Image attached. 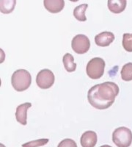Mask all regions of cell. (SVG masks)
Wrapping results in <instances>:
<instances>
[{
	"label": "cell",
	"mask_w": 132,
	"mask_h": 147,
	"mask_svg": "<svg viewBox=\"0 0 132 147\" xmlns=\"http://www.w3.org/2000/svg\"><path fill=\"white\" fill-rule=\"evenodd\" d=\"M88 5L87 4H82L77 6L74 10V16L77 20L79 22H85L87 21V18L85 16V12L87 10Z\"/></svg>",
	"instance_id": "13"
},
{
	"label": "cell",
	"mask_w": 132,
	"mask_h": 147,
	"mask_svg": "<svg viewBox=\"0 0 132 147\" xmlns=\"http://www.w3.org/2000/svg\"><path fill=\"white\" fill-rule=\"evenodd\" d=\"M123 47L125 51L132 52V33H125L123 35Z\"/></svg>",
	"instance_id": "16"
},
{
	"label": "cell",
	"mask_w": 132,
	"mask_h": 147,
	"mask_svg": "<svg viewBox=\"0 0 132 147\" xmlns=\"http://www.w3.org/2000/svg\"><path fill=\"white\" fill-rule=\"evenodd\" d=\"M121 77L124 81L132 80V63H129L124 65L121 70Z\"/></svg>",
	"instance_id": "15"
},
{
	"label": "cell",
	"mask_w": 132,
	"mask_h": 147,
	"mask_svg": "<svg viewBox=\"0 0 132 147\" xmlns=\"http://www.w3.org/2000/svg\"><path fill=\"white\" fill-rule=\"evenodd\" d=\"M49 140L47 138H41L38 139V140H32V141H29L28 143L22 144V147H39L44 146L49 142Z\"/></svg>",
	"instance_id": "17"
},
{
	"label": "cell",
	"mask_w": 132,
	"mask_h": 147,
	"mask_svg": "<svg viewBox=\"0 0 132 147\" xmlns=\"http://www.w3.org/2000/svg\"><path fill=\"white\" fill-rule=\"evenodd\" d=\"M57 147H77V144L74 140L70 138L64 139L60 144H58Z\"/></svg>",
	"instance_id": "18"
},
{
	"label": "cell",
	"mask_w": 132,
	"mask_h": 147,
	"mask_svg": "<svg viewBox=\"0 0 132 147\" xmlns=\"http://www.w3.org/2000/svg\"><path fill=\"white\" fill-rule=\"evenodd\" d=\"M115 40V35L111 32H103L95 37V44L99 47H108Z\"/></svg>",
	"instance_id": "8"
},
{
	"label": "cell",
	"mask_w": 132,
	"mask_h": 147,
	"mask_svg": "<svg viewBox=\"0 0 132 147\" xmlns=\"http://www.w3.org/2000/svg\"><path fill=\"white\" fill-rule=\"evenodd\" d=\"M1 5V12L2 13L7 14L11 13L15 8V6L16 5V1L15 0H2L0 2Z\"/></svg>",
	"instance_id": "14"
},
{
	"label": "cell",
	"mask_w": 132,
	"mask_h": 147,
	"mask_svg": "<svg viewBox=\"0 0 132 147\" xmlns=\"http://www.w3.org/2000/svg\"><path fill=\"white\" fill-rule=\"evenodd\" d=\"M73 50L77 54L82 55L88 52L90 47V42L86 35L79 34L74 37L71 42Z\"/></svg>",
	"instance_id": "6"
},
{
	"label": "cell",
	"mask_w": 132,
	"mask_h": 147,
	"mask_svg": "<svg viewBox=\"0 0 132 147\" xmlns=\"http://www.w3.org/2000/svg\"><path fill=\"white\" fill-rule=\"evenodd\" d=\"M55 77L53 72L49 69H43L38 72L36 77V83L42 89H48L54 83Z\"/></svg>",
	"instance_id": "5"
},
{
	"label": "cell",
	"mask_w": 132,
	"mask_h": 147,
	"mask_svg": "<svg viewBox=\"0 0 132 147\" xmlns=\"http://www.w3.org/2000/svg\"><path fill=\"white\" fill-rule=\"evenodd\" d=\"M65 69L68 72H73L76 69V63H74V58L73 55L70 53H66L62 58Z\"/></svg>",
	"instance_id": "12"
},
{
	"label": "cell",
	"mask_w": 132,
	"mask_h": 147,
	"mask_svg": "<svg viewBox=\"0 0 132 147\" xmlns=\"http://www.w3.org/2000/svg\"><path fill=\"white\" fill-rule=\"evenodd\" d=\"M32 107V104L29 102H26L19 105L16 108L15 118L17 121L19 122L22 125H27V110L29 107Z\"/></svg>",
	"instance_id": "7"
},
{
	"label": "cell",
	"mask_w": 132,
	"mask_h": 147,
	"mask_svg": "<svg viewBox=\"0 0 132 147\" xmlns=\"http://www.w3.org/2000/svg\"><path fill=\"white\" fill-rule=\"evenodd\" d=\"M112 140L117 147H129L132 143V132L125 127L117 128L112 133Z\"/></svg>",
	"instance_id": "3"
},
{
	"label": "cell",
	"mask_w": 132,
	"mask_h": 147,
	"mask_svg": "<svg viewBox=\"0 0 132 147\" xmlns=\"http://www.w3.org/2000/svg\"><path fill=\"white\" fill-rule=\"evenodd\" d=\"M32 77L29 72L24 69L15 71L11 77V83L16 91H24L31 85Z\"/></svg>",
	"instance_id": "2"
},
{
	"label": "cell",
	"mask_w": 132,
	"mask_h": 147,
	"mask_svg": "<svg viewBox=\"0 0 132 147\" xmlns=\"http://www.w3.org/2000/svg\"><path fill=\"white\" fill-rule=\"evenodd\" d=\"M126 3L125 0H109L108 8L113 13H121L125 9Z\"/></svg>",
	"instance_id": "11"
},
{
	"label": "cell",
	"mask_w": 132,
	"mask_h": 147,
	"mask_svg": "<svg viewBox=\"0 0 132 147\" xmlns=\"http://www.w3.org/2000/svg\"><path fill=\"white\" fill-rule=\"evenodd\" d=\"M105 68V61L101 57H95L90 60L86 67L87 74L92 80H98L103 76Z\"/></svg>",
	"instance_id": "4"
},
{
	"label": "cell",
	"mask_w": 132,
	"mask_h": 147,
	"mask_svg": "<svg viewBox=\"0 0 132 147\" xmlns=\"http://www.w3.org/2000/svg\"><path fill=\"white\" fill-rule=\"evenodd\" d=\"M119 91L117 84L113 82H106L92 86L88 90L87 99L95 109L105 110L112 105Z\"/></svg>",
	"instance_id": "1"
},
{
	"label": "cell",
	"mask_w": 132,
	"mask_h": 147,
	"mask_svg": "<svg viewBox=\"0 0 132 147\" xmlns=\"http://www.w3.org/2000/svg\"><path fill=\"white\" fill-rule=\"evenodd\" d=\"M97 135L93 131H87L82 134L80 139L82 147H95L97 144Z\"/></svg>",
	"instance_id": "9"
},
{
	"label": "cell",
	"mask_w": 132,
	"mask_h": 147,
	"mask_svg": "<svg viewBox=\"0 0 132 147\" xmlns=\"http://www.w3.org/2000/svg\"><path fill=\"white\" fill-rule=\"evenodd\" d=\"M44 7L48 11L52 13H57L60 12L65 6L63 0H45L44 2Z\"/></svg>",
	"instance_id": "10"
},
{
	"label": "cell",
	"mask_w": 132,
	"mask_h": 147,
	"mask_svg": "<svg viewBox=\"0 0 132 147\" xmlns=\"http://www.w3.org/2000/svg\"><path fill=\"white\" fill-rule=\"evenodd\" d=\"M100 147H112L111 146H109V145H104V146H101Z\"/></svg>",
	"instance_id": "19"
}]
</instances>
